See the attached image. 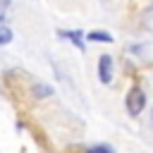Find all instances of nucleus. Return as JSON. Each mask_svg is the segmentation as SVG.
Wrapping results in <instances>:
<instances>
[{
	"instance_id": "1",
	"label": "nucleus",
	"mask_w": 153,
	"mask_h": 153,
	"mask_svg": "<svg viewBox=\"0 0 153 153\" xmlns=\"http://www.w3.org/2000/svg\"><path fill=\"white\" fill-rule=\"evenodd\" d=\"M143 105H146L143 91H141V88H131L129 96H127V110H129V115H139V112L143 110Z\"/></svg>"
},
{
	"instance_id": "2",
	"label": "nucleus",
	"mask_w": 153,
	"mask_h": 153,
	"mask_svg": "<svg viewBox=\"0 0 153 153\" xmlns=\"http://www.w3.org/2000/svg\"><path fill=\"white\" fill-rule=\"evenodd\" d=\"M98 76H100L103 84L112 81V57L110 55H100V60H98Z\"/></svg>"
},
{
	"instance_id": "3",
	"label": "nucleus",
	"mask_w": 153,
	"mask_h": 153,
	"mask_svg": "<svg viewBox=\"0 0 153 153\" xmlns=\"http://www.w3.org/2000/svg\"><path fill=\"white\" fill-rule=\"evenodd\" d=\"M88 41H98V43H112V36L108 31H91Z\"/></svg>"
},
{
	"instance_id": "4",
	"label": "nucleus",
	"mask_w": 153,
	"mask_h": 153,
	"mask_svg": "<svg viewBox=\"0 0 153 153\" xmlns=\"http://www.w3.org/2000/svg\"><path fill=\"white\" fill-rule=\"evenodd\" d=\"M50 93H53V88L45 86V84H36V86H33V96H36V98H45V96H50Z\"/></svg>"
},
{
	"instance_id": "5",
	"label": "nucleus",
	"mask_w": 153,
	"mask_h": 153,
	"mask_svg": "<svg viewBox=\"0 0 153 153\" xmlns=\"http://www.w3.org/2000/svg\"><path fill=\"white\" fill-rule=\"evenodd\" d=\"M62 36H67L72 43H76L79 48H84V41H81V33L79 31H62Z\"/></svg>"
},
{
	"instance_id": "6",
	"label": "nucleus",
	"mask_w": 153,
	"mask_h": 153,
	"mask_svg": "<svg viewBox=\"0 0 153 153\" xmlns=\"http://www.w3.org/2000/svg\"><path fill=\"white\" fill-rule=\"evenodd\" d=\"M12 41V31L7 29V26H0V43L5 45V43H10Z\"/></svg>"
},
{
	"instance_id": "7",
	"label": "nucleus",
	"mask_w": 153,
	"mask_h": 153,
	"mask_svg": "<svg viewBox=\"0 0 153 153\" xmlns=\"http://www.w3.org/2000/svg\"><path fill=\"white\" fill-rule=\"evenodd\" d=\"M88 153H112V148L110 146H93V148H88Z\"/></svg>"
}]
</instances>
